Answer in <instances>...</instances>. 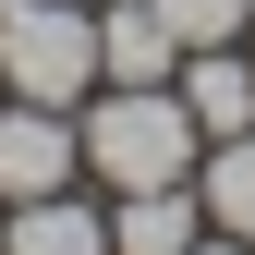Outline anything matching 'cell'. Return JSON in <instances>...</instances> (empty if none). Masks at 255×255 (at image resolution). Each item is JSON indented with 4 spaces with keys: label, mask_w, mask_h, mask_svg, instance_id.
<instances>
[{
    "label": "cell",
    "mask_w": 255,
    "mask_h": 255,
    "mask_svg": "<svg viewBox=\"0 0 255 255\" xmlns=\"http://www.w3.org/2000/svg\"><path fill=\"white\" fill-rule=\"evenodd\" d=\"M182 73V37L158 0H98V85H170Z\"/></svg>",
    "instance_id": "obj_4"
},
{
    "label": "cell",
    "mask_w": 255,
    "mask_h": 255,
    "mask_svg": "<svg viewBox=\"0 0 255 255\" xmlns=\"http://www.w3.org/2000/svg\"><path fill=\"white\" fill-rule=\"evenodd\" d=\"M195 195H207V231L255 243V122H243V134H219V146L195 158Z\"/></svg>",
    "instance_id": "obj_8"
},
{
    "label": "cell",
    "mask_w": 255,
    "mask_h": 255,
    "mask_svg": "<svg viewBox=\"0 0 255 255\" xmlns=\"http://www.w3.org/2000/svg\"><path fill=\"white\" fill-rule=\"evenodd\" d=\"M182 255H255V243H231V231H207V243H182Z\"/></svg>",
    "instance_id": "obj_10"
},
{
    "label": "cell",
    "mask_w": 255,
    "mask_h": 255,
    "mask_svg": "<svg viewBox=\"0 0 255 255\" xmlns=\"http://www.w3.org/2000/svg\"><path fill=\"white\" fill-rule=\"evenodd\" d=\"M12 12H24V0H0V24H12Z\"/></svg>",
    "instance_id": "obj_11"
},
{
    "label": "cell",
    "mask_w": 255,
    "mask_h": 255,
    "mask_svg": "<svg viewBox=\"0 0 255 255\" xmlns=\"http://www.w3.org/2000/svg\"><path fill=\"white\" fill-rule=\"evenodd\" d=\"M85 182V134L73 110H37V98H0V207H37V195H73Z\"/></svg>",
    "instance_id": "obj_3"
},
{
    "label": "cell",
    "mask_w": 255,
    "mask_h": 255,
    "mask_svg": "<svg viewBox=\"0 0 255 255\" xmlns=\"http://www.w3.org/2000/svg\"><path fill=\"white\" fill-rule=\"evenodd\" d=\"M158 12H170L182 49H231V37H255V0H158Z\"/></svg>",
    "instance_id": "obj_9"
},
{
    "label": "cell",
    "mask_w": 255,
    "mask_h": 255,
    "mask_svg": "<svg viewBox=\"0 0 255 255\" xmlns=\"http://www.w3.org/2000/svg\"><path fill=\"white\" fill-rule=\"evenodd\" d=\"M243 49H255V37H243Z\"/></svg>",
    "instance_id": "obj_12"
},
{
    "label": "cell",
    "mask_w": 255,
    "mask_h": 255,
    "mask_svg": "<svg viewBox=\"0 0 255 255\" xmlns=\"http://www.w3.org/2000/svg\"><path fill=\"white\" fill-rule=\"evenodd\" d=\"M0 98H37V110L98 98V0H24L0 24Z\"/></svg>",
    "instance_id": "obj_2"
},
{
    "label": "cell",
    "mask_w": 255,
    "mask_h": 255,
    "mask_svg": "<svg viewBox=\"0 0 255 255\" xmlns=\"http://www.w3.org/2000/svg\"><path fill=\"white\" fill-rule=\"evenodd\" d=\"M73 134H85V182L98 195H158V182H195V110H182V85H98V98L73 110Z\"/></svg>",
    "instance_id": "obj_1"
},
{
    "label": "cell",
    "mask_w": 255,
    "mask_h": 255,
    "mask_svg": "<svg viewBox=\"0 0 255 255\" xmlns=\"http://www.w3.org/2000/svg\"><path fill=\"white\" fill-rule=\"evenodd\" d=\"M182 243H207V195H195V182L110 195V255H182Z\"/></svg>",
    "instance_id": "obj_7"
},
{
    "label": "cell",
    "mask_w": 255,
    "mask_h": 255,
    "mask_svg": "<svg viewBox=\"0 0 255 255\" xmlns=\"http://www.w3.org/2000/svg\"><path fill=\"white\" fill-rule=\"evenodd\" d=\"M0 255H110V195H37V207H0Z\"/></svg>",
    "instance_id": "obj_5"
},
{
    "label": "cell",
    "mask_w": 255,
    "mask_h": 255,
    "mask_svg": "<svg viewBox=\"0 0 255 255\" xmlns=\"http://www.w3.org/2000/svg\"><path fill=\"white\" fill-rule=\"evenodd\" d=\"M182 110H195V134L219 146V134H243V122H255V49L231 37V49H182Z\"/></svg>",
    "instance_id": "obj_6"
}]
</instances>
